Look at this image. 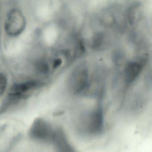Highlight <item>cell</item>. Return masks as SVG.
<instances>
[{
  "instance_id": "5b68a950",
  "label": "cell",
  "mask_w": 152,
  "mask_h": 152,
  "mask_svg": "<svg viewBox=\"0 0 152 152\" xmlns=\"http://www.w3.org/2000/svg\"><path fill=\"white\" fill-rule=\"evenodd\" d=\"M52 143L54 145L56 152H75L65 132L61 129L54 130Z\"/></svg>"
},
{
  "instance_id": "7a4b0ae2",
  "label": "cell",
  "mask_w": 152,
  "mask_h": 152,
  "mask_svg": "<svg viewBox=\"0 0 152 152\" xmlns=\"http://www.w3.org/2000/svg\"><path fill=\"white\" fill-rule=\"evenodd\" d=\"M26 25V20L22 12L19 10L13 9L6 17L4 29L8 35L18 36L24 31Z\"/></svg>"
},
{
  "instance_id": "52a82bcc",
  "label": "cell",
  "mask_w": 152,
  "mask_h": 152,
  "mask_svg": "<svg viewBox=\"0 0 152 152\" xmlns=\"http://www.w3.org/2000/svg\"><path fill=\"white\" fill-rule=\"evenodd\" d=\"M7 80L6 76L2 73H0V96L5 92L7 86Z\"/></svg>"
},
{
  "instance_id": "3957f363",
  "label": "cell",
  "mask_w": 152,
  "mask_h": 152,
  "mask_svg": "<svg viewBox=\"0 0 152 152\" xmlns=\"http://www.w3.org/2000/svg\"><path fill=\"white\" fill-rule=\"evenodd\" d=\"M38 86L37 82L33 81L13 84L9 90V97L14 101L25 99Z\"/></svg>"
},
{
  "instance_id": "8992f818",
  "label": "cell",
  "mask_w": 152,
  "mask_h": 152,
  "mask_svg": "<svg viewBox=\"0 0 152 152\" xmlns=\"http://www.w3.org/2000/svg\"><path fill=\"white\" fill-rule=\"evenodd\" d=\"M142 67L141 62H132L129 63L125 70L126 82L131 83L134 81L141 73Z\"/></svg>"
},
{
  "instance_id": "277c9868",
  "label": "cell",
  "mask_w": 152,
  "mask_h": 152,
  "mask_svg": "<svg viewBox=\"0 0 152 152\" xmlns=\"http://www.w3.org/2000/svg\"><path fill=\"white\" fill-rule=\"evenodd\" d=\"M103 111L98 108L90 112L87 119V129L92 134H101L104 129Z\"/></svg>"
},
{
  "instance_id": "6da1fadb",
  "label": "cell",
  "mask_w": 152,
  "mask_h": 152,
  "mask_svg": "<svg viewBox=\"0 0 152 152\" xmlns=\"http://www.w3.org/2000/svg\"><path fill=\"white\" fill-rule=\"evenodd\" d=\"M54 130L50 123L41 118L33 122L29 131V137L33 140L42 142H51Z\"/></svg>"
}]
</instances>
